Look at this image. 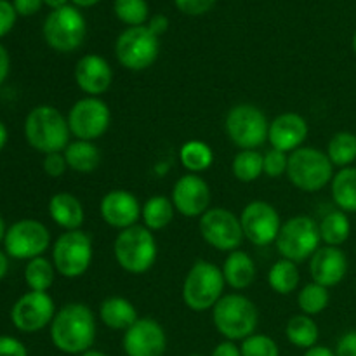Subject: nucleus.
Instances as JSON below:
<instances>
[{"instance_id": "1", "label": "nucleus", "mask_w": 356, "mask_h": 356, "mask_svg": "<svg viewBox=\"0 0 356 356\" xmlns=\"http://www.w3.org/2000/svg\"><path fill=\"white\" fill-rule=\"evenodd\" d=\"M96 332V316L83 302L63 306L51 322L52 344L68 355H82L92 350Z\"/></svg>"}, {"instance_id": "2", "label": "nucleus", "mask_w": 356, "mask_h": 356, "mask_svg": "<svg viewBox=\"0 0 356 356\" xmlns=\"http://www.w3.org/2000/svg\"><path fill=\"white\" fill-rule=\"evenodd\" d=\"M68 118L61 113L56 106L51 104H40L30 110L24 120V138L28 145L37 152L56 153L65 152L70 145Z\"/></svg>"}, {"instance_id": "3", "label": "nucleus", "mask_w": 356, "mask_h": 356, "mask_svg": "<svg viewBox=\"0 0 356 356\" xmlns=\"http://www.w3.org/2000/svg\"><path fill=\"white\" fill-rule=\"evenodd\" d=\"M212 322L226 341H243L252 336L259 323V312L249 298L226 294L212 308Z\"/></svg>"}, {"instance_id": "4", "label": "nucleus", "mask_w": 356, "mask_h": 356, "mask_svg": "<svg viewBox=\"0 0 356 356\" xmlns=\"http://www.w3.org/2000/svg\"><path fill=\"white\" fill-rule=\"evenodd\" d=\"M115 261L124 271L132 275H143L155 264L159 256V245L145 225H134L122 229L113 243Z\"/></svg>"}, {"instance_id": "5", "label": "nucleus", "mask_w": 356, "mask_h": 356, "mask_svg": "<svg viewBox=\"0 0 356 356\" xmlns=\"http://www.w3.org/2000/svg\"><path fill=\"white\" fill-rule=\"evenodd\" d=\"M287 177L298 190L315 193L332 183L334 165L322 149L301 146L289 153Z\"/></svg>"}, {"instance_id": "6", "label": "nucleus", "mask_w": 356, "mask_h": 356, "mask_svg": "<svg viewBox=\"0 0 356 356\" xmlns=\"http://www.w3.org/2000/svg\"><path fill=\"white\" fill-rule=\"evenodd\" d=\"M221 268L209 261H197L188 271L183 284V301L191 312H207L218 305L225 292Z\"/></svg>"}, {"instance_id": "7", "label": "nucleus", "mask_w": 356, "mask_h": 356, "mask_svg": "<svg viewBox=\"0 0 356 356\" xmlns=\"http://www.w3.org/2000/svg\"><path fill=\"white\" fill-rule=\"evenodd\" d=\"M275 243L284 259L296 264L305 263L306 259H312L322 243L318 222L309 216H294L282 225Z\"/></svg>"}, {"instance_id": "8", "label": "nucleus", "mask_w": 356, "mask_h": 356, "mask_svg": "<svg viewBox=\"0 0 356 356\" xmlns=\"http://www.w3.org/2000/svg\"><path fill=\"white\" fill-rule=\"evenodd\" d=\"M225 129L229 141L240 149H257L268 141L270 122L256 104L242 103L228 111Z\"/></svg>"}, {"instance_id": "9", "label": "nucleus", "mask_w": 356, "mask_h": 356, "mask_svg": "<svg viewBox=\"0 0 356 356\" xmlns=\"http://www.w3.org/2000/svg\"><path fill=\"white\" fill-rule=\"evenodd\" d=\"M42 33L51 49L58 52H73L86 40V17L75 6L54 9L45 17Z\"/></svg>"}, {"instance_id": "10", "label": "nucleus", "mask_w": 356, "mask_h": 356, "mask_svg": "<svg viewBox=\"0 0 356 356\" xmlns=\"http://www.w3.org/2000/svg\"><path fill=\"white\" fill-rule=\"evenodd\" d=\"M94 257L92 238L82 229L65 232L52 247V264L65 278H79L89 270Z\"/></svg>"}, {"instance_id": "11", "label": "nucleus", "mask_w": 356, "mask_h": 356, "mask_svg": "<svg viewBox=\"0 0 356 356\" xmlns=\"http://www.w3.org/2000/svg\"><path fill=\"white\" fill-rule=\"evenodd\" d=\"M160 52V38L148 26H132L122 31L115 44V56L131 72L148 70Z\"/></svg>"}, {"instance_id": "12", "label": "nucleus", "mask_w": 356, "mask_h": 356, "mask_svg": "<svg viewBox=\"0 0 356 356\" xmlns=\"http://www.w3.org/2000/svg\"><path fill=\"white\" fill-rule=\"evenodd\" d=\"M66 118L73 138L80 141H96L110 129L111 111L103 99L87 96L70 108Z\"/></svg>"}, {"instance_id": "13", "label": "nucleus", "mask_w": 356, "mask_h": 356, "mask_svg": "<svg viewBox=\"0 0 356 356\" xmlns=\"http://www.w3.org/2000/svg\"><path fill=\"white\" fill-rule=\"evenodd\" d=\"M51 245V233L44 222L37 219H21L7 228L3 247L7 256L14 259L40 257Z\"/></svg>"}, {"instance_id": "14", "label": "nucleus", "mask_w": 356, "mask_h": 356, "mask_svg": "<svg viewBox=\"0 0 356 356\" xmlns=\"http://www.w3.org/2000/svg\"><path fill=\"white\" fill-rule=\"evenodd\" d=\"M200 235L212 249L233 252L243 242V229L238 216L225 207H212L200 218Z\"/></svg>"}, {"instance_id": "15", "label": "nucleus", "mask_w": 356, "mask_h": 356, "mask_svg": "<svg viewBox=\"0 0 356 356\" xmlns=\"http://www.w3.org/2000/svg\"><path fill=\"white\" fill-rule=\"evenodd\" d=\"M243 236L256 247H268L277 242L280 233V214L271 204L264 200H254L243 207L240 214Z\"/></svg>"}, {"instance_id": "16", "label": "nucleus", "mask_w": 356, "mask_h": 356, "mask_svg": "<svg viewBox=\"0 0 356 356\" xmlns=\"http://www.w3.org/2000/svg\"><path fill=\"white\" fill-rule=\"evenodd\" d=\"M56 315L54 299L47 292L30 291L21 296L10 309L14 327L24 334H33L51 325Z\"/></svg>"}, {"instance_id": "17", "label": "nucleus", "mask_w": 356, "mask_h": 356, "mask_svg": "<svg viewBox=\"0 0 356 356\" xmlns=\"http://www.w3.org/2000/svg\"><path fill=\"white\" fill-rule=\"evenodd\" d=\"M127 356H163L167 351V336L163 327L153 318H139L122 339Z\"/></svg>"}, {"instance_id": "18", "label": "nucleus", "mask_w": 356, "mask_h": 356, "mask_svg": "<svg viewBox=\"0 0 356 356\" xmlns=\"http://www.w3.org/2000/svg\"><path fill=\"white\" fill-rule=\"evenodd\" d=\"M172 204L184 218H202L211 205V188L198 174H184L172 188Z\"/></svg>"}, {"instance_id": "19", "label": "nucleus", "mask_w": 356, "mask_h": 356, "mask_svg": "<svg viewBox=\"0 0 356 356\" xmlns=\"http://www.w3.org/2000/svg\"><path fill=\"white\" fill-rule=\"evenodd\" d=\"M143 205L139 204L138 197L127 190H111L101 198L99 212L103 221L108 226L117 229H127L138 225L141 218Z\"/></svg>"}, {"instance_id": "20", "label": "nucleus", "mask_w": 356, "mask_h": 356, "mask_svg": "<svg viewBox=\"0 0 356 356\" xmlns=\"http://www.w3.org/2000/svg\"><path fill=\"white\" fill-rule=\"evenodd\" d=\"M75 82L87 96L97 97L111 87L113 70L103 56L86 54L75 65Z\"/></svg>"}, {"instance_id": "21", "label": "nucleus", "mask_w": 356, "mask_h": 356, "mask_svg": "<svg viewBox=\"0 0 356 356\" xmlns=\"http://www.w3.org/2000/svg\"><path fill=\"white\" fill-rule=\"evenodd\" d=\"M309 275L315 284L330 289L339 285L348 275V257L341 247L323 245L309 259Z\"/></svg>"}, {"instance_id": "22", "label": "nucleus", "mask_w": 356, "mask_h": 356, "mask_svg": "<svg viewBox=\"0 0 356 356\" xmlns=\"http://www.w3.org/2000/svg\"><path fill=\"white\" fill-rule=\"evenodd\" d=\"M306 138H308V122L302 115L287 111L270 122L268 141H270L271 148L292 153L301 148Z\"/></svg>"}, {"instance_id": "23", "label": "nucleus", "mask_w": 356, "mask_h": 356, "mask_svg": "<svg viewBox=\"0 0 356 356\" xmlns=\"http://www.w3.org/2000/svg\"><path fill=\"white\" fill-rule=\"evenodd\" d=\"M49 216L56 225L61 226L66 232L80 229L83 219H86L82 202L68 191H59V193L52 195L49 200Z\"/></svg>"}, {"instance_id": "24", "label": "nucleus", "mask_w": 356, "mask_h": 356, "mask_svg": "<svg viewBox=\"0 0 356 356\" xmlns=\"http://www.w3.org/2000/svg\"><path fill=\"white\" fill-rule=\"evenodd\" d=\"M222 277L225 282L235 291H243L256 280L257 268L252 257L243 250H233L222 263Z\"/></svg>"}, {"instance_id": "25", "label": "nucleus", "mask_w": 356, "mask_h": 356, "mask_svg": "<svg viewBox=\"0 0 356 356\" xmlns=\"http://www.w3.org/2000/svg\"><path fill=\"white\" fill-rule=\"evenodd\" d=\"M99 318L108 329L127 330L139 320L138 309L129 299L113 296L106 298L99 305Z\"/></svg>"}, {"instance_id": "26", "label": "nucleus", "mask_w": 356, "mask_h": 356, "mask_svg": "<svg viewBox=\"0 0 356 356\" xmlns=\"http://www.w3.org/2000/svg\"><path fill=\"white\" fill-rule=\"evenodd\" d=\"M63 155L68 163V169L75 170V172H92L101 163V152L94 145V141H80V139L70 141Z\"/></svg>"}, {"instance_id": "27", "label": "nucleus", "mask_w": 356, "mask_h": 356, "mask_svg": "<svg viewBox=\"0 0 356 356\" xmlns=\"http://www.w3.org/2000/svg\"><path fill=\"white\" fill-rule=\"evenodd\" d=\"M332 200L346 214L356 212V167L339 169L332 177Z\"/></svg>"}, {"instance_id": "28", "label": "nucleus", "mask_w": 356, "mask_h": 356, "mask_svg": "<svg viewBox=\"0 0 356 356\" xmlns=\"http://www.w3.org/2000/svg\"><path fill=\"white\" fill-rule=\"evenodd\" d=\"M174 214H176V207H174L172 200L163 195L148 198L141 209L143 222L149 232H160V229L167 228L172 222Z\"/></svg>"}, {"instance_id": "29", "label": "nucleus", "mask_w": 356, "mask_h": 356, "mask_svg": "<svg viewBox=\"0 0 356 356\" xmlns=\"http://www.w3.org/2000/svg\"><path fill=\"white\" fill-rule=\"evenodd\" d=\"M285 336H287L289 343L294 344L296 348L309 350L318 343L320 329L312 316L301 313V315H294L289 320L287 325H285Z\"/></svg>"}, {"instance_id": "30", "label": "nucleus", "mask_w": 356, "mask_h": 356, "mask_svg": "<svg viewBox=\"0 0 356 356\" xmlns=\"http://www.w3.org/2000/svg\"><path fill=\"white\" fill-rule=\"evenodd\" d=\"M320 236L325 245L341 247L351 235V222L346 212L343 211H330L329 214L323 216L322 221L318 222Z\"/></svg>"}, {"instance_id": "31", "label": "nucleus", "mask_w": 356, "mask_h": 356, "mask_svg": "<svg viewBox=\"0 0 356 356\" xmlns=\"http://www.w3.org/2000/svg\"><path fill=\"white\" fill-rule=\"evenodd\" d=\"M299 280H301V275H299L298 264L284 257L278 259L268 271V284L271 291L280 296H289L298 291Z\"/></svg>"}, {"instance_id": "32", "label": "nucleus", "mask_w": 356, "mask_h": 356, "mask_svg": "<svg viewBox=\"0 0 356 356\" xmlns=\"http://www.w3.org/2000/svg\"><path fill=\"white\" fill-rule=\"evenodd\" d=\"M179 160L190 174H200L211 169L214 163V152L211 146L198 139L186 141L179 149Z\"/></svg>"}, {"instance_id": "33", "label": "nucleus", "mask_w": 356, "mask_h": 356, "mask_svg": "<svg viewBox=\"0 0 356 356\" xmlns=\"http://www.w3.org/2000/svg\"><path fill=\"white\" fill-rule=\"evenodd\" d=\"M327 156L334 167H351L356 160V134L350 131H341L330 138L327 145Z\"/></svg>"}, {"instance_id": "34", "label": "nucleus", "mask_w": 356, "mask_h": 356, "mask_svg": "<svg viewBox=\"0 0 356 356\" xmlns=\"http://www.w3.org/2000/svg\"><path fill=\"white\" fill-rule=\"evenodd\" d=\"M56 268L45 257H35V259L28 261L26 268H24V282L30 287V291L35 292H47L54 284Z\"/></svg>"}, {"instance_id": "35", "label": "nucleus", "mask_w": 356, "mask_h": 356, "mask_svg": "<svg viewBox=\"0 0 356 356\" xmlns=\"http://www.w3.org/2000/svg\"><path fill=\"white\" fill-rule=\"evenodd\" d=\"M233 176L240 181V183H254L259 179L263 170V153L257 149H242L235 155L232 163Z\"/></svg>"}, {"instance_id": "36", "label": "nucleus", "mask_w": 356, "mask_h": 356, "mask_svg": "<svg viewBox=\"0 0 356 356\" xmlns=\"http://www.w3.org/2000/svg\"><path fill=\"white\" fill-rule=\"evenodd\" d=\"M329 302H330L329 289L323 287V285L320 284H315V282L306 284L298 294L299 309L308 316H315V315H320L322 312H325Z\"/></svg>"}, {"instance_id": "37", "label": "nucleus", "mask_w": 356, "mask_h": 356, "mask_svg": "<svg viewBox=\"0 0 356 356\" xmlns=\"http://www.w3.org/2000/svg\"><path fill=\"white\" fill-rule=\"evenodd\" d=\"M115 16L132 26H145L149 19V9L146 0H115L113 2Z\"/></svg>"}, {"instance_id": "38", "label": "nucleus", "mask_w": 356, "mask_h": 356, "mask_svg": "<svg viewBox=\"0 0 356 356\" xmlns=\"http://www.w3.org/2000/svg\"><path fill=\"white\" fill-rule=\"evenodd\" d=\"M242 356H280L278 344L264 334H252L240 344Z\"/></svg>"}, {"instance_id": "39", "label": "nucleus", "mask_w": 356, "mask_h": 356, "mask_svg": "<svg viewBox=\"0 0 356 356\" xmlns=\"http://www.w3.org/2000/svg\"><path fill=\"white\" fill-rule=\"evenodd\" d=\"M289 167V153L282 149L271 148L263 155V170L270 177H280L287 174Z\"/></svg>"}, {"instance_id": "40", "label": "nucleus", "mask_w": 356, "mask_h": 356, "mask_svg": "<svg viewBox=\"0 0 356 356\" xmlns=\"http://www.w3.org/2000/svg\"><path fill=\"white\" fill-rule=\"evenodd\" d=\"M44 172L47 174L49 177H61L63 174L66 172L68 169V163H66L65 155L63 152H56V153H47L44 155Z\"/></svg>"}, {"instance_id": "41", "label": "nucleus", "mask_w": 356, "mask_h": 356, "mask_svg": "<svg viewBox=\"0 0 356 356\" xmlns=\"http://www.w3.org/2000/svg\"><path fill=\"white\" fill-rule=\"evenodd\" d=\"M177 9L188 16H202L214 7L216 0H174Z\"/></svg>"}, {"instance_id": "42", "label": "nucleus", "mask_w": 356, "mask_h": 356, "mask_svg": "<svg viewBox=\"0 0 356 356\" xmlns=\"http://www.w3.org/2000/svg\"><path fill=\"white\" fill-rule=\"evenodd\" d=\"M17 19V13L14 9L13 2L9 0H0V38L6 37L14 28Z\"/></svg>"}, {"instance_id": "43", "label": "nucleus", "mask_w": 356, "mask_h": 356, "mask_svg": "<svg viewBox=\"0 0 356 356\" xmlns=\"http://www.w3.org/2000/svg\"><path fill=\"white\" fill-rule=\"evenodd\" d=\"M0 356H28V351L16 337L0 336Z\"/></svg>"}, {"instance_id": "44", "label": "nucleus", "mask_w": 356, "mask_h": 356, "mask_svg": "<svg viewBox=\"0 0 356 356\" xmlns=\"http://www.w3.org/2000/svg\"><path fill=\"white\" fill-rule=\"evenodd\" d=\"M336 356H356V330H350L337 341Z\"/></svg>"}, {"instance_id": "45", "label": "nucleus", "mask_w": 356, "mask_h": 356, "mask_svg": "<svg viewBox=\"0 0 356 356\" xmlns=\"http://www.w3.org/2000/svg\"><path fill=\"white\" fill-rule=\"evenodd\" d=\"M44 0H13L17 16H33L40 10Z\"/></svg>"}, {"instance_id": "46", "label": "nucleus", "mask_w": 356, "mask_h": 356, "mask_svg": "<svg viewBox=\"0 0 356 356\" xmlns=\"http://www.w3.org/2000/svg\"><path fill=\"white\" fill-rule=\"evenodd\" d=\"M146 26L152 30V33H155L156 37L160 38V35L165 33L167 28H169V19H167V16H163V14H155V16L149 17Z\"/></svg>"}, {"instance_id": "47", "label": "nucleus", "mask_w": 356, "mask_h": 356, "mask_svg": "<svg viewBox=\"0 0 356 356\" xmlns=\"http://www.w3.org/2000/svg\"><path fill=\"white\" fill-rule=\"evenodd\" d=\"M211 356H242V351L233 341H222L212 350Z\"/></svg>"}, {"instance_id": "48", "label": "nucleus", "mask_w": 356, "mask_h": 356, "mask_svg": "<svg viewBox=\"0 0 356 356\" xmlns=\"http://www.w3.org/2000/svg\"><path fill=\"white\" fill-rule=\"evenodd\" d=\"M9 70H10L9 52H7V49L0 44V86L6 82L7 75H9Z\"/></svg>"}, {"instance_id": "49", "label": "nucleus", "mask_w": 356, "mask_h": 356, "mask_svg": "<svg viewBox=\"0 0 356 356\" xmlns=\"http://www.w3.org/2000/svg\"><path fill=\"white\" fill-rule=\"evenodd\" d=\"M302 356H336V351H332L327 346H313L306 350Z\"/></svg>"}, {"instance_id": "50", "label": "nucleus", "mask_w": 356, "mask_h": 356, "mask_svg": "<svg viewBox=\"0 0 356 356\" xmlns=\"http://www.w3.org/2000/svg\"><path fill=\"white\" fill-rule=\"evenodd\" d=\"M7 271H9V259H7L6 252H2V250H0V282L6 278Z\"/></svg>"}, {"instance_id": "51", "label": "nucleus", "mask_w": 356, "mask_h": 356, "mask_svg": "<svg viewBox=\"0 0 356 356\" xmlns=\"http://www.w3.org/2000/svg\"><path fill=\"white\" fill-rule=\"evenodd\" d=\"M7 138H9V134H7L6 124H3V122L0 120V152H2L3 146L7 145Z\"/></svg>"}, {"instance_id": "52", "label": "nucleus", "mask_w": 356, "mask_h": 356, "mask_svg": "<svg viewBox=\"0 0 356 356\" xmlns=\"http://www.w3.org/2000/svg\"><path fill=\"white\" fill-rule=\"evenodd\" d=\"M44 3L54 10V9H61V7L68 6V0H44Z\"/></svg>"}, {"instance_id": "53", "label": "nucleus", "mask_w": 356, "mask_h": 356, "mask_svg": "<svg viewBox=\"0 0 356 356\" xmlns=\"http://www.w3.org/2000/svg\"><path fill=\"white\" fill-rule=\"evenodd\" d=\"M73 3H75L76 7H92L96 6L97 2H101V0H72Z\"/></svg>"}, {"instance_id": "54", "label": "nucleus", "mask_w": 356, "mask_h": 356, "mask_svg": "<svg viewBox=\"0 0 356 356\" xmlns=\"http://www.w3.org/2000/svg\"><path fill=\"white\" fill-rule=\"evenodd\" d=\"M80 356H108V355L103 353V351H99V350H89V351H86V353H82Z\"/></svg>"}, {"instance_id": "55", "label": "nucleus", "mask_w": 356, "mask_h": 356, "mask_svg": "<svg viewBox=\"0 0 356 356\" xmlns=\"http://www.w3.org/2000/svg\"><path fill=\"white\" fill-rule=\"evenodd\" d=\"M6 226H3V219L0 218V242H3V236H6Z\"/></svg>"}, {"instance_id": "56", "label": "nucleus", "mask_w": 356, "mask_h": 356, "mask_svg": "<svg viewBox=\"0 0 356 356\" xmlns=\"http://www.w3.org/2000/svg\"><path fill=\"white\" fill-rule=\"evenodd\" d=\"M353 51H355V54H356V31H355V35H353Z\"/></svg>"}, {"instance_id": "57", "label": "nucleus", "mask_w": 356, "mask_h": 356, "mask_svg": "<svg viewBox=\"0 0 356 356\" xmlns=\"http://www.w3.org/2000/svg\"><path fill=\"white\" fill-rule=\"evenodd\" d=\"M190 356H204V355H190Z\"/></svg>"}]
</instances>
